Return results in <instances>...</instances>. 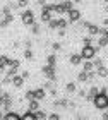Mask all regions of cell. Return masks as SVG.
<instances>
[{
    "label": "cell",
    "instance_id": "cell-22",
    "mask_svg": "<svg viewBox=\"0 0 108 120\" xmlns=\"http://www.w3.org/2000/svg\"><path fill=\"white\" fill-rule=\"evenodd\" d=\"M40 100H29V110H33V112H36V110H40V103H38Z\"/></svg>",
    "mask_w": 108,
    "mask_h": 120
},
{
    "label": "cell",
    "instance_id": "cell-3",
    "mask_svg": "<svg viewBox=\"0 0 108 120\" xmlns=\"http://www.w3.org/2000/svg\"><path fill=\"white\" fill-rule=\"evenodd\" d=\"M71 9H74V4H72V0H62L60 4H57V9H55V12L58 15H63L65 12H69Z\"/></svg>",
    "mask_w": 108,
    "mask_h": 120
},
{
    "label": "cell",
    "instance_id": "cell-36",
    "mask_svg": "<svg viewBox=\"0 0 108 120\" xmlns=\"http://www.w3.org/2000/svg\"><path fill=\"white\" fill-rule=\"evenodd\" d=\"M52 48H53L55 52H58V50L62 48V45H60V43H53V45H52Z\"/></svg>",
    "mask_w": 108,
    "mask_h": 120
},
{
    "label": "cell",
    "instance_id": "cell-29",
    "mask_svg": "<svg viewBox=\"0 0 108 120\" xmlns=\"http://www.w3.org/2000/svg\"><path fill=\"white\" fill-rule=\"evenodd\" d=\"M15 7H19V9H24V7H28V0H17Z\"/></svg>",
    "mask_w": 108,
    "mask_h": 120
},
{
    "label": "cell",
    "instance_id": "cell-15",
    "mask_svg": "<svg viewBox=\"0 0 108 120\" xmlns=\"http://www.w3.org/2000/svg\"><path fill=\"white\" fill-rule=\"evenodd\" d=\"M96 75L101 77V79H105L106 75H108V69L105 67V65H101V67H98V70H96Z\"/></svg>",
    "mask_w": 108,
    "mask_h": 120
},
{
    "label": "cell",
    "instance_id": "cell-11",
    "mask_svg": "<svg viewBox=\"0 0 108 120\" xmlns=\"http://www.w3.org/2000/svg\"><path fill=\"white\" fill-rule=\"evenodd\" d=\"M45 96H46V89L45 88H38L34 89V100H45Z\"/></svg>",
    "mask_w": 108,
    "mask_h": 120
},
{
    "label": "cell",
    "instance_id": "cell-14",
    "mask_svg": "<svg viewBox=\"0 0 108 120\" xmlns=\"http://www.w3.org/2000/svg\"><path fill=\"white\" fill-rule=\"evenodd\" d=\"M21 118H22V115H19V113H15V112H7L4 120H21Z\"/></svg>",
    "mask_w": 108,
    "mask_h": 120
},
{
    "label": "cell",
    "instance_id": "cell-33",
    "mask_svg": "<svg viewBox=\"0 0 108 120\" xmlns=\"http://www.w3.org/2000/svg\"><path fill=\"white\" fill-rule=\"evenodd\" d=\"M26 98H28V100H34V89H31V91L26 93Z\"/></svg>",
    "mask_w": 108,
    "mask_h": 120
},
{
    "label": "cell",
    "instance_id": "cell-8",
    "mask_svg": "<svg viewBox=\"0 0 108 120\" xmlns=\"http://www.w3.org/2000/svg\"><path fill=\"white\" fill-rule=\"evenodd\" d=\"M12 86H14V88H22V86H24L22 74H15L14 77H12Z\"/></svg>",
    "mask_w": 108,
    "mask_h": 120
},
{
    "label": "cell",
    "instance_id": "cell-35",
    "mask_svg": "<svg viewBox=\"0 0 108 120\" xmlns=\"http://www.w3.org/2000/svg\"><path fill=\"white\" fill-rule=\"evenodd\" d=\"M48 118H50V120H60V115H58V113H50Z\"/></svg>",
    "mask_w": 108,
    "mask_h": 120
},
{
    "label": "cell",
    "instance_id": "cell-42",
    "mask_svg": "<svg viewBox=\"0 0 108 120\" xmlns=\"http://www.w3.org/2000/svg\"><path fill=\"white\" fill-rule=\"evenodd\" d=\"M103 2H108V0H103Z\"/></svg>",
    "mask_w": 108,
    "mask_h": 120
},
{
    "label": "cell",
    "instance_id": "cell-9",
    "mask_svg": "<svg viewBox=\"0 0 108 120\" xmlns=\"http://www.w3.org/2000/svg\"><path fill=\"white\" fill-rule=\"evenodd\" d=\"M69 62H71L72 65H81L84 62V57L81 55V53H72L71 55V60H69Z\"/></svg>",
    "mask_w": 108,
    "mask_h": 120
},
{
    "label": "cell",
    "instance_id": "cell-38",
    "mask_svg": "<svg viewBox=\"0 0 108 120\" xmlns=\"http://www.w3.org/2000/svg\"><path fill=\"white\" fill-rule=\"evenodd\" d=\"M29 75H31V74L28 72V70H24V72H22V77H24V79H28V77H29Z\"/></svg>",
    "mask_w": 108,
    "mask_h": 120
},
{
    "label": "cell",
    "instance_id": "cell-24",
    "mask_svg": "<svg viewBox=\"0 0 108 120\" xmlns=\"http://www.w3.org/2000/svg\"><path fill=\"white\" fill-rule=\"evenodd\" d=\"M69 24H71L69 21H65V19H58V29H65Z\"/></svg>",
    "mask_w": 108,
    "mask_h": 120
},
{
    "label": "cell",
    "instance_id": "cell-26",
    "mask_svg": "<svg viewBox=\"0 0 108 120\" xmlns=\"http://www.w3.org/2000/svg\"><path fill=\"white\" fill-rule=\"evenodd\" d=\"M46 64H48V65H55V64H57V57H55V55H48V57H46Z\"/></svg>",
    "mask_w": 108,
    "mask_h": 120
},
{
    "label": "cell",
    "instance_id": "cell-34",
    "mask_svg": "<svg viewBox=\"0 0 108 120\" xmlns=\"http://www.w3.org/2000/svg\"><path fill=\"white\" fill-rule=\"evenodd\" d=\"M24 57H26V58H28V60H31V58H33V52H31V50H29V48H28V50H26V52H24Z\"/></svg>",
    "mask_w": 108,
    "mask_h": 120
},
{
    "label": "cell",
    "instance_id": "cell-19",
    "mask_svg": "<svg viewBox=\"0 0 108 120\" xmlns=\"http://www.w3.org/2000/svg\"><path fill=\"white\" fill-rule=\"evenodd\" d=\"M22 120H36V112H33V110H28L22 115Z\"/></svg>",
    "mask_w": 108,
    "mask_h": 120
},
{
    "label": "cell",
    "instance_id": "cell-20",
    "mask_svg": "<svg viewBox=\"0 0 108 120\" xmlns=\"http://www.w3.org/2000/svg\"><path fill=\"white\" fill-rule=\"evenodd\" d=\"M57 9V4H45L41 5V10H46V12H55Z\"/></svg>",
    "mask_w": 108,
    "mask_h": 120
},
{
    "label": "cell",
    "instance_id": "cell-40",
    "mask_svg": "<svg viewBox=\"0 0 108 120\" xmlns=\"http://www.w3.org/2000/svg\"><path fill=\"white\" fill-rule=\"evenodd\" d=\"M103 24H105V26H108V19H103Z\"/></svg>",
    "mask_w": 108,
    "mask_h": 120
},
{
    "label": "cell",
    "instance_id": "cell-43",
    "mask_svg": "<svg viewBox=\"0 0 108 120\" xmlns=\"http://www.w3.org/2000/svg\"><path fill=\"white\" fill-rule=\"evenodd\" d=\"M106 10H108V7H106Z\"/></svg>",
    "mask_w": 108,
    "mask_h": 120
},
{
    "label": "cell",
    "instance_id": "cell-21",
    "mask_svg": "<svg viewBox=\"0 0 108 120\" xmlns=\"http://www.w3.org/2000/svg\"><path fill=\"white\" fill-rule=\"evenodd\" d=\"M53 105H55V106H62V108H65V106H71V103H69V100H65V98H63V100H57L55 103H53Z\"/></svg>",
    "mask_w": 108,
    "mask_h": 120
},
{
    "label": "cell",
    "instance_id": "cell-17",
    "mask_svg": "<svg viewBox=\"0 0 108 120\" xmlns=\"http://www.w3.org/2000/svg\"><path fill=\"white\" fill-rule=\"evenodd\" d=\"M53 17H52V12H46V10H41V21H43V22H50V21H52Z\"/></svg>",
    "mask_w": 108,
    "mask_h": 120
},
{
    "label": "cell",
    "instance_id": "cell-4",
    "mask_svg": "<svg viewBox=\"0 0 108 120\" xmlns=\"http://www.w3.org/2000/svg\"><path fill=\"white\" fill-rule=\"evenodd\" d=\"M41 72L45 74V77L48 79V81H55L57 79V75H55V65H45V67L41 69Z\"/></svg>",
    "mask_w": 108,
    "mask_h": 120
},
{
    "label": "cell",
    "instance_id": "cell-37",
    "mask_svg": "<svg viewBox=\"0 0 108 120\" xmlns=\"http://www.w3.org/2000/svg\"><path fill=\"white\" fill-rule=\"evenodd\" d=\"M77 94H79V96H88V93H86V91H84V89H81V91H79V93H77Z\"/></svg>",
    "mask_w": 108,
    "mask_h": 120
},
{
    "label": "cell",
    "instance_id": "cell-13",
    "mask_svg": "<svg viewBox=\"0 0 108 120\" xmlns=\"http://www.w3.org/2000/svg\"><path fill=\"white\" fill-rule=\"evenodd\" d=\"M86 29H88V33L91 36H94V34H100V31H101V28H98L96 24H88L86 26Z\"/></svg>",
    "mask_w": 108,
    "mask_h": 120
},
{
    "label": "cell",
    "instance_id": "cell-23",
    "mask_svg": "<svg viewBox=\"0 0 108 120\" xmlns=\"http://www.w3.org/2000/svg\"><path fill=\"white\" fill-rule=\"evenodd\" d=\"M108 45V36H105V34H101V38L98 40V46L100 48H105Z\"/></svg>",
    "mask_w": 108,
    "mask_h": 120
},
{
    "label": "cell",
    "instance_id": "cell-5",
    "mask_svg": "<svg viewBox=\"0 0 108 120\" xmlns=\"http://www.w3.org/2000/svg\"><path fill=\"white\" fill-rule=\"evenodd\" d=\"M21 19H22V22L26 26H33L34 24V12L33 10H24V12L21 14Z\"/></svg>",
    "mask_w": 108,
    "mask_h": 120
},
{
    "label": "cell",
    "instance_id": "cell-32",
    "mask_svg": "<svg viewBox=\"0 0 108 120\" xmlns=\"http://www.w3.org/2000/svg\"><path fill=\"white\" fill-rule=\"evenodd\" d=\"M82 43H84V45H91V43H93V38H91V34H89V36H84V38H82Z\"/></svg>",
    "mask_w": 108,
    "mask_h": 120
},
{
    "label": "cell",
    "instance_id": "cell-25",
    "mask_svg": "<svg viewBox=\"0 0 108 120\" xmlns=\"http://www.w3.org/2000/svg\"><path fill=\"white\" fill-rule=\"evenodd\" d=\"M48 28L50 29H58V19H52L50 22H48Z\"/></svg>",
    "mask_w": 108,
    "mask_h": 120
},
{
    "label": "cell",
    "instance_id": "cell-7",
    "mask_svg": "<svg viewBox=\"0 0 108 120\" xmlns=\"http://www.w3.org/2000/svg\"><path fill=\"white\" fill-rule=\"evenodd\" d=\"M67 14H69V22H71V24H75V22L81 21V12L77 9H71Z\"/></svg>",
    "mask_w": 108,
    "mask_h": 120
},
{
    "label": "cell",
    "instance_id": "cell-39",
    "mask_svg": "<svg viewBox=\"0 0 108 120\" xmlns=\"http://www.w3.org/2000/svg\"><path fill=\"white\" fill-rule=\"evenodd\" d=\"M57 34H58V36H65V31H63V29H58Z\"/></svg>",
    "mask_w": 108,
    "mask_h": 120
},
{
    "label": "cell",
    "instance_id": "cell-41",
    "mask_svg": "<svg viewBox=\"0 0 108 120\" xmlns=\"http://www.w3.org/2000/svg\"><path fill=\"white\" fill-rule=\"evenodd\" d=\"M0 118H5V115H4V113H2V112H0Z\"/></svg>",
    "mask_w": 108,
    "mask_h": 120
},
{
    "label": "cell",
    "instance_id": "cell-10",
    "mask_svg": "<svg viewBox=\"0 0 108 120\" xmlns=\"http://www.w3.org/2000/svg\"><path fill=\"white\" fill-rule=\"evenodd\" d=\"M98 93H100V86H91L89 91H88V96H86V98H88V101H89V100L93 101V100H94V96L98 94Z\"/></svg>",
    "mask_w": 108,
    "mask_h": 120
},
{
    "label": "cell",
    "instance_id": "cell-31",
    "mask_svg": "<svg viewBox=\"0 0 108 120\" xmlns=\"http://www.w3.org/2000/svg\"><path fill=\"white\" fill-rule=\"evenodd\" d=\"M93 64H94V67L98 69V67H101V65H103V58H94Z\"/></svg>",
    "mask_w": 108,
    "mask_h": 120
},
{
    "label": "cell",
    "instance_id": "cell-18",
    "mask_svg": "<svg viewBox=\"0 0 108 120\" xmlns=\"http://www.w3.org/2000/svg\"><path fill=\"white\" fill-rule=\"evenodd\" d=\"M77 81H79V82H88V81H89V72L82 70V72L77 75Z\"/></svg>",
    "mask_w": 108,
    "mask_h": 120
},
{
    "label": "cell",
    "instance_id": "cell-2",
    "mask_svg": "<svg viewBox=\"0 0 108 120\" xmlns=\"http://www.w3.org/2000/svg\"><path fill=\"white\" fill-rule=\"evenodd\" d=\"M100 50V46H91V45H84L82 50H81V55L84 57V60H93L96 52Z\"/></svg>",
    "mask_w": 108,
    "mask_h": 120
},
{
    "label": "cell",
    "instance_id": "cell-6",
    "mask_svg": "<svg viewBox=\"0 0 108 120\" xmlns=\"http://www.w3.org/2000/svg\"><path fill=\"white\" fill-rule=\"evenodd\" d=\"M21 62L19 60H12V64L7 67V70H5V75H9V77H14L15 74H17V69H19Z\"/></svg>",
    "mask_w": 108,
    "mask_h": 120
},
{
    "label": "cell",
    "instance_id": "cell-28",
    "mask_svg": "<svg viewBox=\"0 0 108 120\" xmlns=\"http://www.w3.org/2000/svg\"><path fill=\"white\" fill-rule=\"evenodd\" d=\"M65 89H67V93H75V89H77V88H75L74 82H69V84L65 86Z\"/></svg>",
    "mask_w": 108,
    "mask_h": 120
},
{
    "label": "cell",
    "instance_id": "cell-16",
    "mask_svg": "<svg viewBox=\"0 0 108 120\" xmlns=\"http://www.w3.org/2000/svg\"><path fill=\"white\" fill-rule=\"evenodd\" d=\"M82 69L86 70V72H91V70L94 69V64H93V60H84V62H82Z\"/></svg>",
    "mask_w": 108,
    "mask_h": 120
},
{
    "label": "cell",
    "instance_id": "cell-27",
    "mask_svg": "<svg viewBox=\"0 0 108 120\" xmlns=\"http://www.w3.org/2000/svg\"><path fill=\"white\" fill-rule=\"evenodd\" d=\"M36 118L38 120H43V118H48V115L43 110H36Z\"/></svg>",
    "mask_w": 108,
    "mask_h": 120
},
{
    "label": "cell",
    "instance_id": "cell-1",
    "mask_svg": "<svg viewBox=\"0 0 108 120\" xmlns=\"http://www.w3.org/2000/svg\"><path fill=\"white\" fill-rule=\"evenodd\" d=\"M93 103L98 110H106L108 108V88H101L100 93L94 96Z\"/></svg>",
    "mask_w": 108,
    "mask_h": 120
},
{
    "label": "cell",
    "instance_id": "cell-30",
    "mask_svg": "<svg viewBox=\"0 0 108 120\" xmlns=\"http://www.w3.org/2000/svg\"><path fill=\"white\" fill-rule=\"evenodd\" d=\"M31 33H33V34H40V24H33L31 26Z\"/></svg>",
    "mask_w": 108,
    "mask_h": 120
},
{
    "label": "cell",
    "instance_id": "cell-12",
    "mask_svg": "<svg viewBox=\"0 0 108 120\" xmlns=\"http://www.w3.org/2000/svg\"><path fill=\"white\" fill-rule=\"evenodd\" d=\"M12 21H14V15H12V14H5L4 19L0 21V28H5V26H9Z\"/></svg>",
    "mask_w": 108,
    "mask_h": 120
}]
</instances>
